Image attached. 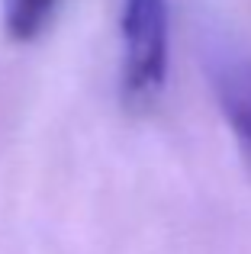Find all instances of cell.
Segmentation results:
<instances>
[{"instance_id":"obj_1","label":"cell","mask_w":251,"mask_h":254,"mask_svg":"<svg viewBox=\"0 0 251 254\" xmlns=\"http://www.w3.org/2000/svg\"><path fill=\"white\" fill-rule=\"evenodd\" d=\"M171 6L168 0H123L120 10V100L129 113H148L168 87Z\"/></svg>"},{"instance_id":"obj_2","label":"cell","mask_w":251,"mask_h":254,"mask_svg":"<svg viewBox=\"0 0 251 254\" xmlns=\"http://www.w3.org/2000/svg\"><path fill=\"white\" fill-rule=\"evenodd\" d=\"M206 64L219 113L239 145L242 158L251 164V58L235 49H226V45H213Z\"/></svg>"},{"instance_id":"obj_3","label":"cell","mask_w":251,"mask_h":254,"mask_svg":"<svg viewBox=\"0 0 251 254\" xmlns=\"http://www.w3.org/2000/svg\"><path fill=\"white\" fill-rule=\"evenodd\" d=\"M64 0H0L3 10V29L13 42H32L45 32V26L55 19L58 6Z\"/></svg>"}]
</instances>
